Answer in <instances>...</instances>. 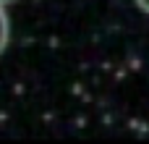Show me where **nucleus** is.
<instances>
[{"instance_id":"nucleus-1","label":"nucleus","mask_w":149,"mask_h":144,"mask_svg":"<svg viewBox=\"0 0 149 144\" xmlns=\"http://www.w3.org/2000/svg\"><path fill=\"white\" fill-rule=\"evenodd\" d=\"M8 37H10V21H8V13H5V5L0 3V55L8 45Z\"/></svg>"},{"instance_id":"nucleus-2","label":"nucleus","mask_w":149,"mask_h":144,"mask_svg":"<svg viewBox=\"0 0 149 144\" xmlns=\"http://www.w3.org/2000/svg\"><path fill=\"white\" fill-rule=\"evenodd\" d=\"M136 3H139L141 10H147V13H149V0H136Z\"/></svg>"},{"instance_id":"nucleus-3","label":"nucleus","mask_w":149,"mask_h":144,"mask_svg":"<svg viewBox=\"0 0 149 144\" xmlns=\"http://www.w3.org/2000/svg\"><path fill=\"white\" fill-rule=\"evenodd\" d=\"M0 3H3V5H8V3H13V0H0Z\"/></svg>"}]
</instances>
